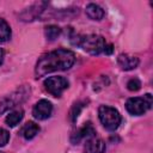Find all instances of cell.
<instances>
[{
  "mask_svg": "<svg viewBox=\"0 0 153 153\" xmlns=\"http://www.w3.org/2000/svg\"><path fill=\"white\" fill-rule=\"evenodd\" d=\"M75 61V55L73 51L67 49H57L43 55L35 68V74L37 78L44 76L49 73L57 71L69 69Z\"/></svg>",
  "mask_w": 153,
  "mask_h": 153,
  "instance_id": "1",
  "label": "cell"
},
{
  "mask_svg": "<svg viewBox=\"0 0 153 153\" xmlns=\"http://www.w3.org/2000/svg\"><path fill=\"white\" fill-rule=\"evenodd\" d=\"M72 43L82 48L85 51L98 55L100 53H104V49L106 47V42L104 37L99 35H75L71 38Z\"/></svg>",
  "mask_w": 153,
  "mask_h": 153,
  "instance_id": "2",
  "label": "cell"
},
{
  "mask_svg": "<svg viewBox=\"0 0 153 153\" xmlns=\"http://www.w3.org/2000/svg\"><path fill=\"white\" fill-rule=\"evenodd\" d=\"M98 117L100 123L106 128L108 130H116L118 126L121 124V115L120 112L111 106L108 105H102L98 109Z\"/></svg>",
  "mask_w": 153,
  "mask_h": 153,
  "instance_id": "3",
  "label": "cell"
},
{
  "mask_svg": "<svg viewBox=\"0 0 153 153\" xmlns=\"http://www.w3.org/2000/svg\"><path fill=\"white\" fill-rule=\"evenodd\" d=\"M152 106V96L149 93L145 94L143 97H133L129 98L126 103V109L129 114L140 116L143 115L147 110Z\"/></svg>",
  "mask_w": 153,
  "mask_h": 153,
  "instance_id": "4",
  "label": "cell"
},
{
  "mask_svg": "<svg viewBox=\"0 0 153 153\" xmlns=\"http://www.w3.org/2000/svg\"><path fill=\"white\" fill-rule=\"evenodd\" d=\"M68 87V80L63 76H49L44 80V88L54 97H60Z\"/></svg>",
  "mask_w": 153,
  "mask_h": 153,
  "instance_id": "5",
  "label": "cell"
},
{
  "mask_svg": "<svg viewBox=\"0 0 153 153\" xmlns=\"http://www.w3.org/2000/svg\"><path fill=\"white\" fill-rule=\"evenodd\" d=\"M51 111H53L51 103L47 99H41L35 104V106L32 109V115L36 120L43 121V120H47L48 117H50Z\"/></svg>",
  "mask_w": 153,
  "mask_h": 153,
  "instance_id": "6",
  "label": "cell"
},
{
  "mask_svg": "<svg viewBox=\"0 0 153 153\" xmlns=\"http://www.w3.org/2000/svg\"><path fill=\"white\" fill-rule=\"evenodd\" d=\"M104 151H105V142L102 139L97 137L96 135L87 137L84 146L85 153H104Z\"/></svg>",
  "mask_w": 153,
  "mask_h": 153,
  "instance_id": "7",
  "label": "cell"
},
{
  "mask_svg": "<svg viewBox=\"0 0 153 153\" xmlns=\"http://www.w3.org/2000/svg\"><path fill=\"white\" fill-rule=\"evenodd\" d=\"M117 63L123 71H131L137 67L139 65V59L128 54H121L117 57Z\"/></svg>",
  "mask_w": 153,
  "mask_h": 153,
  "instance_id": "8",
  "label": "cell"
},
{
  "mask_svg": "<svg viewBox=\"0 0 153 153\" xmlns=\"http://www.w3.org/2000/svg\"><path fill=\"white\" fill-rule=\"evenodd\" d=\"M92 135H96V131H94V129H93V127H92V124L91 123H86V124H84L81 128H79L73 135H72V142L73 143H76V142H79L80 140H82V139H87V137H90V136H92Z\"/></svg>",
  "mask_w": 153,
  "mask_h": 153,
  "instance_id": "9",
  "label": "cell"
},
{
  "mask_svg": "<svg viewBox=\"0 0 153 153\" xmlns=\"http://www.w3.org/2000/svg\"><path fill=\"white\" fill-rule=\"evenodd\" d=\"M39 131V127H38V124H36L35 122H32V121H29V122H26L24 126H23V128H22V130H20V134H22V136L25 139V140H31V139H33L35 136H36V134Z\"/></svg>",
  "mask_w": 153,
  "mask_h": 153,
  "instance_id": "10",
  "label": "cell"
},
{
  "mask_svg": "<svg viewBox=\"0 0 153 153\" xmlns=\"http://www.w3.org/2000/svg\"><path fill=\"white\" fill-rule=\"evenodd\" d=\"M85 11H86V16L90 19H92V20H100L105 16L104 10L100 6L96 5V4H88L86 6V10Z\"/></svg>",
  "mask_w": 153,
  "mask_h": 153,
  "instance_id": "11",
  "label": "cell"
},
{
  "mask_svg": "<svg viewBox=\"0 0 153 153\" xmlns=\"http://www.w3.org/2000/svg\"><path fill=\"white\" fill-rule=\"evenodd\" d=\"M23 116H24L23 110H22V109H18V110H14V111L10 112V114L6 116L5 122H6V124H7L8 127H16V126L22 121Z\"/></svg>",
  "mask_w": 153,
  "mask_h": 153,
  "instance_id": "12",
  "label": "cell"
},
{
  "mask_svg": "<svg viewBox=\"0 0 153 153\" xmlns=\"http://www.w3.org/2000/svg\"><path fill=\"white\" fill-rule=\"evenodd\" d=\"M11 38V27L7 22L0 18V43H4Z\"/></svg>",
  "mask_w": 153,
  "mask_h": 153,
  "instance_id": "13",
  "label": "cell"
},
{
  "mask_svg": "<svg viewBox=\"0 0 153 153\" xmlns=\"http://www.w3.org/2000/svg\"><path fill=\"white\" fill-rule=\"evenodd\" d=\"M44 32H45V36H47V38L49 41H55L60 36L61 29L59 26H56V25H49V26L45 27Z\"/></svg>",
  "mask_w": 153,
  "mask_h": 153,
  "instance_id": "14",
  "label": "cell"
},
{
  "mask_svg": "<svg viewBox=\"0 0 153 153\" xmlns=\"http://www.w3.org/2000/svg\"><path fill=\"white\" fill-rule=\"evenodd\" d=\"M127 87H128L129 91H137V90H140V87H141V82H140V80H139L137 78H134V79H130V80L128 81Z\"/></svg>",
  "mask_w": 153,
  "mask_h": 153,
  "instance_id": "15",
  "label": "cell"
},
{
  "mask_svg": "<svg viewBox=\"0 0 153 153\" xmlns=\"http://www.w3.org/2000/svg\"><path fill=\"white\" fill-rule=\"evenodd\" d=\"M10 140V133L6 129L0 128V147L5 146Z\"/></svg>",
  "mask_w": 153,
  "mask_h": 153,
  "instance_id": "16",
  "label": "cell"
},
{
  "mask_svg": "<svg viewBox=\"0 0 153 153\" xmlns=\"http://www.w3.org/2000/svg\"><path fill=\"white\" fill-rule=\"evenodd\" d=\"M80 109H81V105L80 104H75L71 111V120L74 122L76 120V117L79 116V112H80Z\"/></svg>",
  "mask_w": 153,
  "mask_h": 153,
  "instance_id": "17",
  "label": "cell"
},
{
  "mask_svg": "<svg viewBox=\"0 0 153 153\" xmlns=\"http://www.w3.org/2000/svg\"><path fill=\"white\" fill-rule=\"evenodd\" d=\"M2 61H4V50L0 48V65L2 63Z\"/></svg>",
  "mask_w": 153,
  "mask_h": 153,
  "instance_id": "18",
  "label": "cell"
},
{
  "mask_svg": "<svg viewBox=\"0 0 153 153\" xmlns=\"http://www.w3.org/2000/svg\"><path fill=\"white\" fill-rule=\"evenodd\" d=\"M0 153H4V152H0Z\"/></svg>",
  "mask_w": 153,
  "mask_h": 153,
  "instance_id": "19",
  "label": "cell"
}]
</instances>
